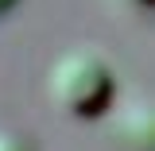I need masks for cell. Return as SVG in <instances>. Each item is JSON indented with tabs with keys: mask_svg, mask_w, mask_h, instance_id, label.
Listing matches in <instances>:
<instances>
[{
	"mask_svg": "<svg viewBox=\"0 0 155 151\" xmlns=\"http://www.w3.org/2000/svg\"><path fill=\"white\" fill-rule=\"evenodd\" d=\"M113 93H116L113 66L97 51H70L51 70V101L66 116H78V120L101 116L113 105Z\"/></svg>",
	"mask_w": 155,
	"mask_h": 151,
	"instance_id": "obj_1",
	"label": "cell"
},
{
	"mask_svg": "<svg viewBox=\"0 0 155 151\" xmlns=\"http://www.w3.org/2000/svg\"><path fill=\"white\" fill-rule=\"evenodd\" d=\"M124 140L136 151H155V101L136 105L124 120Z\"/></svg>",
	"mask_w": 155,
	"mask_h": 151,
	"instance_id": "obj_2",
	"label": "cell"
},
{
	"mask_svg": "<svg viewBox=\"0 0 155 151\" xmlns=\"http://www.w3.org/2000/svg\"><path fill=\"white\" fill-rule=\"evenodd\" d=\"M0 151H31V147H27V140H23V136L0 128Z\"/></svg>",
	"mask_w": 155,
	"mask_h": 151,
	"instance_id": "obj_3",
	"label": "cell"
},
{
	"mask_svg": "<svg viewBox=\"0 0 155 151\" xmlns=\"http://www.w3.org/2000/svg\"><path fill=\"white\" fill-rule=\"evenodd\" d=\"M124 8H132V12H147V8H155V0H120Z\"/></svg>",
	"mask_w": 155,
	"mask_h": 151,
	"instance_id": "obj_4",
	"label": "cell"
},
{
	"mask_svg": "<svg viewBox=\"0 0 155 151\" xmlns=\"http://www.w3.org/2000/svg\"><path fill=\"white\" fill-rule=\"evenodd\" d=\"M12 4H16V0H0V16H4V12H8Z\"/></svg>",
	"mask_w": 155,
	"mask_h": 151,
	"instance_id": "obj_5",
	"label": "cell"
}]
</instances>
